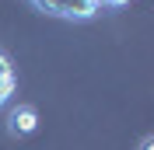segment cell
Returning <instances> with one entry per match:
<instances>
[{"label":"cell","instance_id":"5b68a950","mask_svg":"<svg viewBox=\"0 0 154 150\" xmlns=\"http://www.w3.org/2000/svg\"><path fill=\"white\" fill-rule=\"evenodd\" d=\"M140 150H154V136H147V140H144V147H140Z\"/></svg>","mask_w":154,"mask_h":150},{"label":"cell","instance_id":"7a4b0ae2","mask_svg":"<svg viewBox=\"0 0 154 150\" xmlns=\"http://www.w3.org/2000/svg\"><path fill=\"white\" fill-rule=\"evenodd\" d=\"M7 129H11V136H32V133L38 129V112H35V105H18V108H11Z\"/></svg>","mask_w":154,"mask_h":150},{"label":"cell","instance_id":"6da1fadb","mask_svg":"<svg viewBox=\"0 0 154 150\" xmlns=\"http://www.w3.org/2000/svg\"><path fill=\"white\" fill-rule=\"evenodd\" d=\"M42 14H53V18H67V21H91L98 14L95 0H32Z\"/></svg>","mask_w":154,"mask_h":150},{"label":"cell","instance_id":"3957f363","mask_svg":"<svg viewBox=\"0 0 154 150\" xmlns=\"http://www.w3.org/2000/svg\"><path fill=\"white\" fill-rule=\"evenodd\" d=\"M18 91V70H14V63H11V56L0 49V108L11 101V94Z\"/></svg>","mask_w":154,"mask_h":150},{"label":"cell","instance_id":"277c9868","mask_svg":"<svg viewBox=\"0 0 154 150\" xmlns=\"http://www.w3.org/2000/svg\"><path fill=\"white\" fill-rule=\"evenodd\" d=\"M98 7H123V4H130V0H95Z\"/></svg>","mask_w":154,"mask_h":150}]
</instances>
